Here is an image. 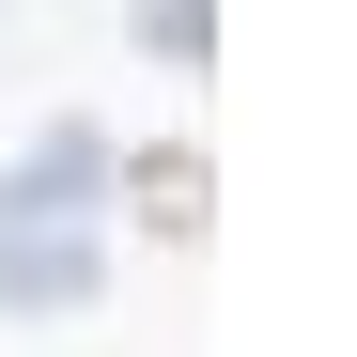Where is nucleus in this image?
Listing matches in <instances>:
<instances>
[{"label": "nucleus", "instance_id": "nucleus-1", "mask_svg": "<svg viewBox=\"0 0 357 357\" xmlns=\"http://www.w3.org/2000/svg\"><path fill=\"white\" fill-rule=\"evenodd\" d=\"M93 202H109V125H31V155L0 171V311H93L109 295V233H93Z\"/></svg>", "mask_w": 357, "mask_h": 357}, {"label": "nucleus", "instance_id": "nucleus-2", "mask_svg": "<svg viewBox=\"0 0 357 357\" xmlns=\"http://www.w3.org/2000/svg\"><path fill=\"white\" fill-rule=\"evenodd\" d=\"M109 155H125V140H109ZM109 187H125V202H140V233H171V249H202V218H218V202H202V140H140Z\"/></svg>", "mask_w": 357, "mask_h": 357}, {"label": "nucleus", "instance_id": "nucleus-3", "mask_svg": "<svg viewBox=\"0 0 357 357\" xmlns=\"http://www.w3.org/2000/svg\"><path fill=\"white\" fill-rule=\"evenodd\" d=\"M202 16H218V0H140V47H155V63H202V47H218Z\"/></svg>", "mask_w": 357, "mask_h": 357}]
</instances>
